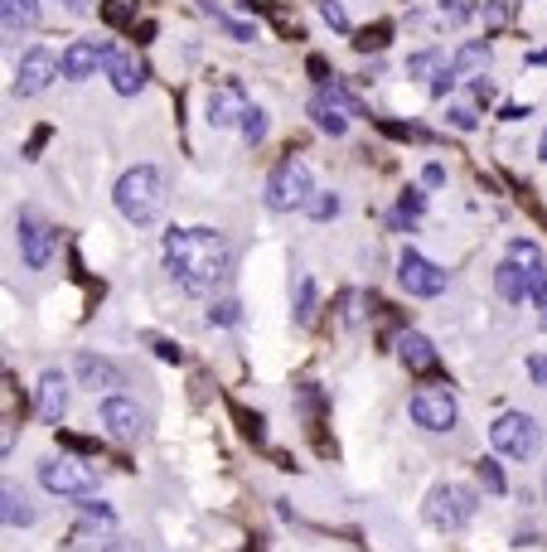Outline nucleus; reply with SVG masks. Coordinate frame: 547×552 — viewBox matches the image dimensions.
<instances>
[{"mask_svg": "<svg viewBox=\"0 0 547 552\" xmlns=\"http://www.w3.org/2000/svg\"><path fill=\"white\" fill-rule=\"evenodd\" d=\"M102 19H107L112 29L131 25V19H136V0H102Z\"/></svg>", "mask_w": 547, "mask_h": 552, "instance_id": "7c9ffc66", "label": "nucleus"}, {"mask_svg": "<svg viewBox=\"0 0 547 552\" xmlns=\"http://www.w3.org/2000/svg\"><path fill=\"white\" fill-rule=\"evenodd\" d=\"M397 286H402L407 295L436 301V295L446 291V272H441L431 257H421L417 248H402V257H397Z\"/></svg>", "mask_w": 547, "mask_h": 552, "instance_id": "6e6552de", "label": "nucleus"}, {"mask_svg": "<svg viewBox=\"0 0 547 552\" xmlns=\"http://www.w3.org/2000/svg\"><path fill=\"white\" fill-rule=\"evenodd\" d=\"M421 180H427V189H436V184H446V165H436V160H431V165L421 170Z\"/></svg>", "mask_w": 547, "mask_h": 552, "instance_id": "37998d69", "label": "nucleus"}, {"mask_svg": "<svg viewBox=\"0 0 547 552\" xmlns=\"http://www.w3.org/2000/svg\"><path fill=\"white\" fill-rule=\"evenodd\" d=\"M494 291H499L509 305H523V301H528V281H523V267H519L513 257H504L499 267H494Z\"/></svg>", "mask_w": 547, "mask_h": 552, "instance_id": "412c9836", "label": "nucleus"}, {"mask_svg": "<svg viewBox=\"0 0 547 552\" xmlns=\"http://www.w3.org/2000/svg\"><path fill=\"white\" fill-rule=\"evenodd\" d=\"M102 552H146L136 543V538H107V543H102Z\"/></svg>", "mask_w": 547, "mask_h": 552, "instance_id": "a19ab883", "label": "nucleus"}, {"mask_svg": "<svg viewBox=\"0 0 547 552\" xmlns=\"http://www.w3.org/2000/svg\"><path fill=\"white\" fill-rule=\"evenodd\" d=\"M58 446H68V451L92 456V451H97V436H73V432H58Z\"/></svg>", "mask_w": 547, "mask_h": 552, "instance_id": "e433bc0d", "label": "nucleus"}, {"mask_svg": "<svg viewBox=\"0 0 547 552\" xmlns=\"http://www.w3.org/2000/svg\"><path fill=\"white\" fill-rule=\"evenodd\" d=\"M305 111H311L315 131H325V136H344V131H349V111H344V107H335V102H329L325 92H315Z\"/></svg>", "mask_w": 547, "mask_h": 552, "instance_id": "6ab92c4d", "label": "nucleus"}, {"mask_svg": "<svg viewBox=\"0 0 547 552\" xmlns=\"http://www.w3.org/2000/svg\"><path fill=\"white\" fill-rule=\"evenodd\" d=\"M35 407H39V417H44L49 426H58V422H64V412H68V378L58 373V368H44V373H39Z\"/></svg>", "mask_w": 547, "mask_h": 552, "instance_id": "2eb2a0df", "label": "nucleus"}, {"mask_svg": "<svg viewBox=\"0 0 547 552\" xmlns=\"http://www.w3.org/2000/svg\"><path fill=\"white\" fill-rule=\"evenodd\" d=\"M489 446H494L499 456H509V460H533V456H538V446H543L538 417H528V412H504L499 422L489 426Z\"/></svg>", "mask_w": 547, "mask_h": 552, "instance_id": "39448f33", "label": "nucleus"}, {"mask_svg": "<svg viewBox=\"0 0 547 552\" xmlns=\"http://www.w3.org/2000/svg\"><path fill=\"white\" fill-rule=\"evenodd\" d=\"M112 203H117V213L131 228H156L165 203H170V180L156 165H131L117 180V189H112Z\"/></svg>", "mask_w": 547, "mask_h": 552, "instance_id": "f03ea898", "label": "nucleus"}, {"mask_svg": "<svg viewBox=\"0 0 547 552\" xmlns=\"http://www.w3.org/2000/svg\"><path fill=\"white\" fill-rule=\"evenodd\" d=\"M528 378L538 387H547V354H533V359H528Z\"/></svg>", "mask_w": 547, "mask_h": 552, "instance_id": "58836bf2", "label": "nucleus"}, {"mask_svg": "<svg viewBox=\"0 0 547 552\" xmlns=\"http://www.w3.org/2000/svg\"><path fill=\"white\" fill-rule=\"evenodd\" d=\"M305 68H311V78H315V83H329V78H335V73H329V64H325L320 54H311V64H305Z\"/></svg>", "mask_w": 547, "mask_h": 552, "instance_id": "79ce46f5", "label": "nucleus"}, {"mask_svg": "<svg viewBox=\"0 0 547 552\" xmlns=\"http://www.w3.org/2000/svg\"><path fill=\"white\" fill-rule=\"evenodd\" d=\"M247 107H252V102H247L243 83H237V78H223V83H213V88H209V102H204V121H209L213 131L237 126Z\"/></svg>", "mask_w": 547, "mask_h": 552, "instance_id": "f8f14e48", "label": "nucleus"}, {"mask_svg": "<svg viewBox=\"0 0 547 552\" xmlns=\"http://www.w3.org/2000/svg\"><path fill=\"white\" fill-rule=\"evenodd\" d=\"M64 10H73V15H88V10H92V0H64Z\"/></svg>", "mask_w": 547, "mask_h": 552, "instance_id": "de8ad7c7", "label": "nucleus"}, {"mask_svg": "<svg viewBox=\"0 0 547 552\" xmlns=\"http://www.w3.org/2000/svg\"><path fill=\"white\" fill-rule=\"evenodd\" d=\"M209 15L219 19V25H223V34H228V39H237V44H252V39H257V29H252V25H243V19H228V15H219L213 5H209Z\"/></svg>", "mask_w": 547, "mask_h": 552, "instance_id": "2f4dec72", "label": "nucleus"}, {"mask_svg": "<svg viewBox=\"0 0 547 552\" xmlns=\"http://www.w3.org/2000/svg\"><path fill=\"white\" fill-rule=\"evenodd\" d=\"M0 19H5V39H19L39 25V0H0Z\"/></svg>", "mask_w": 547, "mask_h": 552, "instance_id": "aec40b11", "label": "nucleus"}, {"mask_svg": "<svg viewBox=\"0 0 547 552\" xmlns=\"http://www.w3.org/2000/svg\"><path fill=\"white\" fill-rule=\"evenodd\" d=\"M39 485L58 499H92L102 479H97V470L73 456H49V460H39Z\"/></svg>", "mask_w": 547, "mask_h": 552, "instance_id": "20e7f679", "label": "nucleus"}, {"mask_svg": "<svg viewBox=\"0 0 547 552\" xmlns=\"http://www.w3.org/2000/svg\"><path fill=\"white\" fill-rule=\"evenodd\" d=\"M315 320V276L301 272L296 276V325H311Z\"/></svg>", "mask_w": 547, "mask_h": 552, "instance_id": "b1692460", "label": "nucleus"}, {"mask_svg": "<svg viewBox=\"0 0 547 552\" xmlns=\"http://www.w3.org/2000/svg\"><path fill=\"white\" fill-rule=\"evenodd\" d=\"M523 117H533V107H504V121H523Z\"/></svg>", "mask_w": 547, "mask_h": 552, "instance_id": "49530a36", "label": "nucleus"}, {"mask_svg": "<svg viewBox=\"0 0 547 552\" xmlns=\"http://www.w3.org/2000/svg\"><path fill=\"white\" fill-rule=\"evenodd\" d=\"M436 64H441V49H421V54H412V58H407V73H412V78H421V73H431Z\"/></svg>", "mask_w": 547, "mask_h": 552, "instance_id": "f704fd0d", "label": "nucleus"}, {"mask_svg": "<svg viewBox=\"0 0 547 552\" xmlns=\"http://www.w3.org/2000/svg\"><path fill=\"white\" fill-rule=\"evenodd\" d=\"M339 305H344V325H354V320H358V291H349Z\"/></svg>", "mask_w": 547, "mask_h": 552, "instance_id": "a18cd8bd", "label": "nucleus"}, {"mask_svg": "<svg viewBox=\"0 0 547 552\" xmlns=\"http://www.w3.org/2000/svg\"><path fill=\"white\" fill-rule=\"evenodd\" d=\"M0 499H5V509H0L5 528H25V524H35V509H29V499L19 494L15 485H5V489H0Z\"/></svg>", "mask_w": 547, "mask_h": 552, "instance_id": "4be33fe9", "label": "nucleus"}, {"mask_svg": "<svg viewBox=\"0 0 547 552\" xmlns=\"http://www.w3.org/2000/svg\"><path fill=\"white\" fill-rule=\"evenodd\" d=\"M150 349H156V359H165V364H184V349L174 340H160V334H150Z\"/></svg>", "mask_w": 547, "mask_h": 552, "instance_id": "c9c22d12", "label": "nucleus"}, {"mask_svg": "<svg viewBox=\"0 0 547 552\" xmlns=\"http://www.w3.org/2000/svg\"><path fill=\"white\" fill-rule=\"evenodd\" d=\"M509 257L523 267V281H528V301L538 305V325L547 330V262H543L538 242H533V238H513V242H509Z\"/></svg>", "mask_w": 547, "mask_h": 552, "instance_id": "9b49d317", "label": "nucleus"}, {"mask_svg": "<svg viewBox=\"0 0 547 552\" xmlns=\"http://www.w3.org/2000/svg\"><path fill=\"white\" fill-rule=\"evenodd\" d=\"M397 359L407 364L412 373H431V368H436V344L417 330H402L397 334Z\"/></svg>", "mask_w": 547, "mask_h": 552, "instance_id": "a211bd4d", "label": "nucleus"}, {"mask_svg": "<svg viewBox=\"0 0 547 552\" xmlns=\"http://www.w3.org/2000/svg\"><path fill=\"white\" fill-rule=\"evenodd\" d=\"M305 213H311L315 223H329V218L339 213V194H335V189H315L311 203H305Z\"/></svg>", "mask_w": 547, "mask_h": 552, "instance_id": "c85d7f7f", "label": "nucleus"}, {"mask_svg": "<svg viewBox=\"0 0 547 552\" xmlns=\"http://www.w3.org/2000/svg\"><path fill=\"white\" fill-rule=\"evenodd\" d=\"M82 514H88L92 524H117V514H112L107 504H82Z\"/></svg>", "mask_w": 547, "mask_h": 552, "instance_id": "ea45409f", "label": "nucleus"}, {"mask_svg": "<svg viewBox=\"0 0 547 552\" xmlns=\"http://www.w3.org/2000/svg\"><path fill=\"white\" fill-rule=\"evenodd\" d=\"M97 417H102V426H107V436H112V441H121V446H136L141 436H146V412H141L131 397H121V393L102 397Z\"/></svg>", "mask_w": 547, "mask_h": 552, "instance_id": "1a4fd4ad", "label": "nucleus"}, {"mask_svg": "<svg viewBox=\"0 0 547 552\" xmlns=\"http://www.w3.org/2000/svg\"><path fill=\"white\" fill-rule=\"evenodd\" d=\"M73 373H78L82 387H92V393H107V387H121V383H127V373H121L117 364L102 359V354H88V349L73 359Z\"/></svg>", "mask_w": 547, "mask_h": 552, "instance_id": "dca6fc26", "label": "nucleus"}, {"mask_svg": "<svg viewBox=\"0 0 547 552\" xmlns=\"http://www.w3.org/2000/svg\"><path fill=\"white\" fill-rule=\"evenodd\" d=\"M102 68H107L112 88H117L121 97H136V92L146 88V68H141V64H136V58H131V54H121V49H112V44H107V64H102Z\"/></svg>", "mask_w": 547, "mask_h": 552, "instance_id": "f3484780", "label": "nucleus"}, {"mask_svg": "<svg viewBox=\"0 0 547 552\" xmlns=\"http://www.w3.org/2000/svg\"><path fill=\"white\" fill-rule=\"evenodd\" d=\"M315 194V180H311V165H305L301 156H286L272 165V175H266V203H272L276 213H291V209H305Z\"/></svg>", "mask_w": 547, "mask_h": 552, "instance_id": "7ed1b4c3", "label": "nucleus"}, {"mask_svg": "<svg viewBox=\"0 0 547 552\" xmlns=\"http://www.w3.org/2000/svg\"><path fill=\"white\" fill-rule=\"evenodd\" d=\"M237 131H243L247 146H262V141H266V111L262 107H247L243 121H237Z\"/></svg>", "mask_w": 547, "mask_h": 552, "instance_id": "a878e982", "label": "nucleus"}, {"mask_svg": "<svg viewBox=\"0 0 547 552\" xmlns=\"http://www.w3.org/2000/svg\"><path fill=\"white\" fill-rule=\"evenodd\" d=\"M15 242H19V257H25L29 272L49 267V257H54V233H49V223L39 218L35 209H25L15 218Z\"/></svg>", "mask_w": 547, "mask_h": 552, "instance_id": "9d476101", "label": "nucleus"}, {"mask_svg": "<svg viewBox=\"0 0 547 552\" xmlns=\"http://www.w3.org/2000/svg\"><path fill=\"white\" fill-rule=\"evenodd\" d=\"M446 121H451V126H456V131H474V126H480V117H474V107H451V111H446Z\"/></svg>", "mask_w": 547, "mask_h": 552, "instance_id": "4c0bfd02", "label": "nucleus"}, {"mask_svg": "<svg viewBox=\"0 0 547 552\" xmlns=\"http://www.w3.org/2000/svg\"><path fill=\"white\" fill-rule=\"evenodd\" d=\"M237 320H243V305H237L233 295H223V301H209V325H219V330H233Z\"/></svg>", "mask_w": 547, "mask_h": 552, "instance_id": "cd10ccee", "label": "nucleus"}, {"mask_svg": "<svg viewBox=\"0 0 547 552\" xmlns=\"http://www.w3.org/2000/svg\"><path fill=\"white\" fill-rule=\"evenodd\" d=\"M44 141H49V126H39L35 136H29V146H25V160H35V156H39V146H44Z\"/></svg>", "mask_w": 547, "mask_h": 552, "instance_id": "c03bdc74", "label": "nucleus"}, {"mask_svg": "<svg viewBox=\"0 0 547 552\" xmlns=\"http://www.w3.org/2000/svg\"><path fill=\"white\" fill-rule=\"evenodd\" d=\"M474 509H480V494H474L470 485H456V479H446V485H436L427 494V518L436 528H446V533L466 528L474 518Z\"/></svg>", "mask_w": 547, "mask_h": 552, "instance_id": "423d86ee", "label": "nucleus"}, {"mask_svg": "<svg viewBox=\"0 0 547 552\" xmlns=\"http://www.w3.org/2000/svg\"><path fill=\"white\" fill-rule=\"evenodd\" d=\"M538 160H547V131H543V141H538Z\"/></svg>", "mask_w": 547, "mask_h": 552, "instance_id": "09e8293b", "label": "nucleus"}, {"mask_svg": "<svg viewBox=\"0 0 547 552\" xmlns=\"http://www.w3.org/2000/svg\"><path fill=\"white\" fill-rule=\"evenodd\" d=\"M320 92H325V97H329V102H335V107H344V111H349V117H368V111H364V102H358V97H354V92H344V88H339V83H335V78H329V83H320Z\"/></svg>", "mask_w": 547, "mask_h": 552, "instance_id": "c756f323", "label": "nucleus"}, {"mask_svg": "<svg viewBox=\"0 0 547 552\" xmlns=\"http://www.w3.org/2000/svg\"><path fill=\"white\" fill-rule=\"evenodd\" d=\"M107 64V44L102 39H73V44L58 54V68H64L68 83H82V78H92V68Z\"/></svg>", "mask_w": 547, "mask_h": 552, "instance_id": "4468645a", "label": "nucleus"}, {"mask_svg": "<svg viewBox=\"0 0 547 552\" xmlns=\"http://www.w3.org/2000/svg\"><path fill=\"white\" fill-rule=\"evenodd\" d=\"M484 64H489V44H484V39H470V44H460V49H456V58H451L456 78H466V73H480Z\"/></svg>", "mask_w": 547, "mask_h": 552, "instance_id": "5701e85b", "label": "nucleus"}, {"mask_svg": "<svg viewBox=\"0 0 547 552\" xmlns=\"http://www.w3.org/2000/svg\"><path fill=\"white\" fill-rule=\"evenodd\" d=\"M412 422L421 432H456L460 422V402L446 383H431V387H417L412 393Z\"/></svg>", "mask_w": 547, "mask_h": 552, "instance_id": "0eeeda50", "label": "nucleus"}, {"mask_svg": "<svg viewBox=\"0 0 547 552\" xmlns=\"http://www.w3.org/2000/svg\"><path fill=\"white\" fill-rule=\"evenodd\" d=\"M474 475H480V485L489 489V494H509V479H504V470H499L494 456H484L480 465H474Z\"/></svg>", "mask_w": 547, "mask_h": 552, "instance_id": "bb28decb", "label": "nucleus"}, {"mask_svg": "<svg viewBox=\"0 0 547 552\" xmlns=\"http://www.w3.org/2000/svg\"><path fill=\"white\" fill-rule=\"evenodd\" d=\"M320 19H325L329 29H339V34L349 29V15H344V5H339V0H320Z\"/></svg>", "mask_w": 547, "mask_h": 552, "instance_id": "72a5a7b5", "label": "nucleus"}, {"mask_svg": "<svg viewBox=\"0 0 547 552\" xmlns=\"http://www.w3.org/2000/svg\"><path fill=\"white\" fill-rule=\"evenodd\" d=\"M58 73H64V68H58L54 49L35 44V49H25V58H19V68H15V92L19 97H35V92H44Z\"/></svg>", "mask_w": 547, "mask_h": 552, "instance_id": "ddd939ff", "label": "nucleus"}, {"mask_svg": "<svg viewBox=\"0 0 547 552\" xmlns=\"http://www.w3.org/2000/svg\"><path fill=\"white\" fill-rule=\"evenodd\" d=\"M228 407H233V417H237V426H243V436H247V441H252V446H262V441H266V422H262V412H247L243 402H228Z\"/></svg>", "mask_w": 547, "mask_h": 552, "instance_id": "393cba45", "label": "nucleus"}, {"mask_svg": "<svg viewBox=\"0 0 547 552\" xmlns=\"http://www.w3.org/2000/svg\"><path fill=\"white\" fill-rule=\"evenodd\" d=\"M165 272L184 295H213L233 276V242L219 228H170Z\"/></svg>", "mask_w": 547, "mask_h": 552, "instance_id": "f257e3e1", "label": "nucleus"}, {"mask_svg": "<svg viewBox=\"0 0 547 552\" xmlns=\"http://www.w3.org/2000/svg\"><path fill=\"white\" fill-rule=\"evenodd\" d=\"M388 34H392V25H374V29H364V34L354 39V49H364V54L374 49V54H378V49L388 44Z\"/></svg>", "mask_w": 547, "mask_h": 552, "instance_id": "473e14b6", "label": "nucleus"}]
</instances>
